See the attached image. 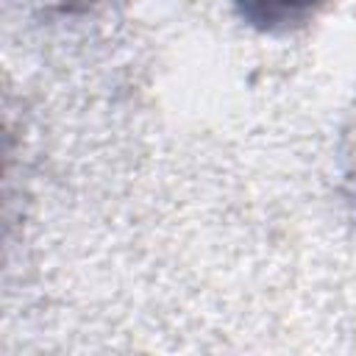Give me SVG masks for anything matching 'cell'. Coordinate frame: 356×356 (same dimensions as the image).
Masks as SVG:
<instances>
[{
  "instance_id": "1",
  "label": "cell",
  "mask_w": 356,
  "mask_h": 356,
  "mask_svg": "<svg viewBox=\"0 0 356 356\" xmlns=\"http://www.w3.org/2000/svg\"><path fill=\"white\" fill-rule=\"evenodd\" d=\"M331 0H231L236 17L267 36H286L320 17Z\"/></svg>"
},
{
  "instance_id": "2",
  "label": "cell",
  "mask_w": 356,
  "mask_h": 356,
  "mask_svg": "<svg viewBox=\"0 0 356 356\" xmlns=\"http://www.w3.org/2000/svg\"><path fill=\"white\" fill-rule=\"evenodd\" d=\"M33 3L47 14H78L92 8L97 0H33Z\"/></svg>"
}]
</instances>
